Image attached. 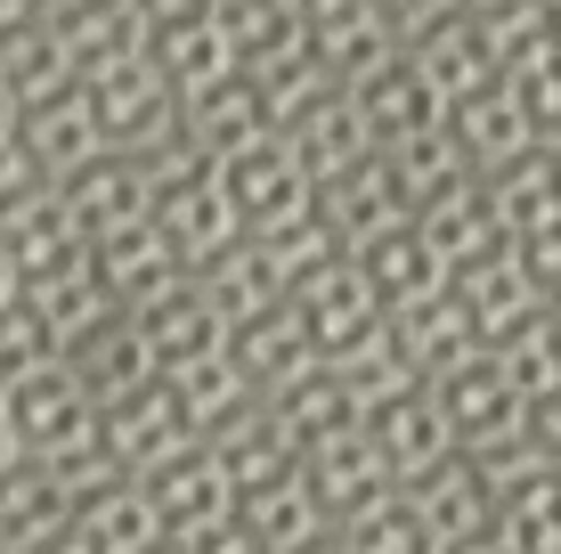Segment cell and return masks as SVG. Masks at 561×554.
Segmentation results:
<instances>
[{
  "label": "cell",
  "mask_w": 561,
  "mask_h": 554,
  "mask_svg": "<svg viewBox=\"0 0 561 554\" xmlns=\"http://www.w3.org/2000/svg\"><path fill=\"white\" fill-rule=\"evenodd\" d=\"M382 49H399V33L382 25L375 0H342V9H325L318 25H309V57H318L334 82H351L358 66H375Z\"/></svg>",
  "instance_id": "8d00e7d4"
},
{
  "label": "cell",
  "mask_w": 561,
  "mask_h": 554,
  "mask_svg": "<svg viewBox=\"0 0 561 554\" xmlns=\"http://www.w3.org/2000/svg\"><path fill=\"white\" fill-rule=\"evenodd\" d=\"M439 123H448V139L463 147V163H472V171H496V163H513V156H529V147H537V123H529V106L513 99V82L463 90V99L439 106Z\"/></svg>",
  "instance_id": "2e32d148"
},
{
  "label": "cell",
  "mask_w": 561,
  "mask_h": 554,
  "mask_svg": "<svg viewBox=\"0 0 561 554\" xmlns=\"http://www.w3.org/2000/svg\"><path fill=\"white\" fill-rule=\"evenodd\" d=\"M463 9H480V0H463Z\"/></svg>",
  "instance_id": "6125c7cd"
},
{
  "label": "cell",
  "mask_w": 561,
  "mask_h": 554,
  "mask_svg": "<svg viewBox=\"0 0 561 554\" xmlns=\"http://www.w3.org/2000/svg\"><path fill=\"white\" fill-rule=\"evenodd\" d=\"M42 359H57V342H49V327H42V310H33V294H9V302H0V384L33 375Z\"/></svg>",
  "instance_id": "f6af8a7d"
},
{
  "label": "cell",
  "mask_w": 561,
  "mask_h": 554,
  "mask_svg": "<svg viewBox=\"0 0 561 554\" xmlns=\"http://www.w3.org/2000/svg\"><path fill=\"white\" fill-rule=\"evenodd\" d=\"M408 221L423 228V245L448 261V278H456V270H472L480 253H496V245H505V228H496L489 196H480V171H463V180H448L439 196H423Z\"/></svg>",
  "instance_id": "44dd1931"
},
{
  "label": "cell",
  "mask_w": 561,
  "mask_h": 554,
  "mask_svg": "<svg viewBox=\"0 0 561 554\" xmlns=\"http://www.w3.org/2000/svg\"><path fill=\"white\" fill-rule=\"evenodd\" d=\"M211 16H220L237 66H277V57H294L309 42V25H301L294 0H211Z\"/></svg>",
  "instance_id": "d590c367"
},
{
  "label": "cell",
  "mask_w": 561,
  "mask_h": 554,
  "mask_svg": "<svg viewBox=\"0 0 561 554\" xmlns=\"http://www.w3.org/2000/svg\"><path fill=\"white\" fill-rule=\"evenodd\" d=\"M375 9H382V25H391L399 42H415L423 25H439V16H448V9H463V0H375Z\"/></svg>",
  "instance_id": "c3c4849f"
},
{
  "label": "cell",
  "mask_w": 561,
  "mask_h": 554,
  "mask_svg": "<svg viewBox=\"0 0 561 554\" xmlns=\"http://www.w3.org/2000/svg\"><path fill=\"white\" fill-rule=\"evenodd\" d=\"M9 554H90V546L73 539V522H66V530H42V539H25V546H9Z\"/></svg>",
  "instance_id": "f5cc1de1"
},
{
  "label": "cell",
  "mask_w": 561,
  "mask_h": 554,
  "mask_svg": "<svg viewBox=\"0 0 561 554\" xmlns=\"http://www.w3.org/2000/svg\"><path fill=\"white\" fill-rule=\"evenodd\" d=\"M16 123V106H9V90H0V131H9Z\"/></svg>",
  "instance_id": "680465c9"
},
{
  "label": "cell",
  "mask_w": 561,
  "mask_h": 554,
  "mask_svg": "<svg viewBox=\"0 0 561 554\" xmlns=\"http://www.w3.org/2000/svg\"><path fill=\"white\" fill-rule=\"evenodd\" d=\"M123 318L139 327V342L154 351V368H187V359L220 351V335H228V318L204 302L196 278H180L171 294H154V302H139V310H123Z\"/></svg>",
  "instance_id": "cb8c5ba5"
},
{
  "label": "cell",
  "mask_w": 561,
  "mask_h": 554,
  "mask_svg": "<svg viewBox=\"0 0 561 554\" xmlns=\"http://www.w3.org/2000/svg\"><path fill=\"white\" fill-rule=\"evenodd\" d=\"M268 416H277V432L294 441V456L301 449H318V441H334V432H351L358 425V399H351V384H342L325 359H309V368L294 375V384H277L261 399Z\"/></svg>",
  "instance_id": "d4e9b609"
},
{
  "label": "cell",
  "mask_w": 561,
  "mask_h": 554,
  "mask_svg": "<svg viewBox=\"0 0 561 554\" xmlns=\"http://www.w3.org/2000/svg\"><path fill=\"white\" fill-rule=\"evenodd\" d=\"M318 221L334 228V245H342V253H358L366 237H382V228H399V221H408V188L391 180L382 147H366L358 163L325 171V180H318Z\"/></svg>",
  "instance_id": "ba28073f"
},
{
  "label": "cell",
  "mask_w": 561,
  "mask_h": 554,
  "mask_svg": "<svg viewBox=\"0 0 561 554\" xmlns=\"http://www.w3.org/2000/svg\"><path fill=\"white\" fill-rule=\"evenodd\" d=\"M180 441H204V432L187 425V408L171 399L163 375H147V384H130V392L99 399V449H106L123 473H147L154 456H171Z\"/></svg>",
  "instance_id": "52a82bcc"
},
{
  "label": "cell",
  "mask_w": 561,
  "mask_h": 554,
  "mask_svg": "<svg viewBox=\"0 0 561 554\" xmlns=\"http://www.w3.org/2000/svg\"><path fill=\"white\" fill-rule=\"evenodd\" d=\"M33 180H42V171H33L25 147H16V131H0V204H9L16 188H33Z\"/></svg>",
  "instance_id": "f907efd6"
},
{
  "label": "cell",
  "mask_w": 561,
  "mask_h": 554,
  "mask_svg": "<svg viewBox=\"0 0 561 554\" xmlns=\"http://www.w3.org/2000/svg\"><path fill=\"white\" fill-rule=\"evenodd\" d=\"M16 456H25V441H16V416H9V399H0V473H9Z\"/></svg>",
  "instance_id": "db71d44e"
},
{
  "label": "cell",
  "mask_w": 561,
  "mask_h": 554,
  "mask_svg": "<svg viewBox=\"0 0 561 554\" xmlns=\"http://www.w3.org/2000/svg\"><path fill=\"white\" fill-rule=\"evenodd\" d=\"M147 171V221L171 237V253L196 270L204 253H220L237 237V213H228V188H220V163L196 156L187 139H171L163 156H139Z\"/></svg>",
  "instance_id": "6da1fadb"
},
{
  "label": "cell",
  "mask_w": 561,
  "mask_h": 554,
  "mask_svg": "<svg viewBox=\"0 0 561 554\" xmlns=\"http://www.w3.org/2000/svg\"><path fill=\"white\" fill-rule=\"evenodd\" d=\"M171 554H253V539L237 530V513H220V522H204V530H180V539H163Z\"/></svg>",
  "instance_id": "7dc6e473"
},
{
  "label": "cell",
  "mask_w": 561,
  "mask_h": 554,
  "mask_svg": "<svg viewBox=\"0 0 561 554\" xmlns=\"http://www.w3.org/2000/svg\"><path fill=\"white\" fill-rule=\"evenodd\" d=\"M147 57H154V74H163L171 90H196V82H211V74L237 66V49H228L211 0H204V9H187V16H171V25H154L147 33Z\"/></svg>",
  "instance_id": "836d02e7"
},
{
  "label": "cell",
  "mask_w": 561,
  "mask_h": 554,
  "mask_svg": "<svg viewBox=\"0 0 561 554\" xmlns=\"http://www.w3.org/2000/svg\"><path fill=\"white\" fill-rule=\"evenodd\" d=\"M163 384H171V399L187 408V425H196V432H220L237 408H253V399H261L237 368H228V351H204V359H187V368H163Z\"/></svg>",
  "instance_id": "f35d334b"
},
{
  "label": "cell",
  "mask_w": 561,
  "mask_h": 554,
  "mask_svg": "<svg viewBox=\"0 0 561 554\" xmlns=\"http://www.w3.org/2000/svg\"><path fill=\"white\" fill-rule=\"evenodd\" d=\"M66 482L42 465V456H16L9 473H0V546H25L42 539V530H66Z\"/></svg>",
  "instance_id": "74e56055"
},
{
  "label": "cell",
  "mask_w": 561,
  "mask_h": 554,
  "mask_svg": "<svg viewBox=\"0 0 561 554\" xmlns=\"http://www.w3.org/2000/svg\"><path fill=\"white\" fill-rule=\"evenodd\" d=\"M277 139L301 156V171H309V180H325V171L358 163L366 147H375V139H366V123H358V106L342 99V82L325 90V99H309V106L294 114V123H277Z\"/></svg>",
  "instance_id": "f546056e"
},
{
  "label": "cell",
  "mask_w": 561,
  "mask_h": 554,
  "mask_svg": "<svg viewBox=\"0 0 561 554\" xmlns=\"http://www.w3.org/2000/svg\"><path fill=\"white\" fill-rule=\"evenodd\" d=\"M529 432H537V449H546L553 465H561V384L529 399Z\"/></svg>",
  "instance_id": "681fc988"
},
{
  "label": "cell",
  "mask_w": 561,
  "mask_h": 554,
  "mask_svg": "<svg viewBox=\"0 0 561 554\" xmlns=\"http://www.w3.org/2000/svg\"><path fill=\"white\" fill-rule=\"evenodd\" d=\"M49 25H57V42H66V57H73V82H90V74H106V66H123V57L147 49L130 0H73V9L49 16Z\"/></svg>",
  "instance_id": "83f0119b"
},
{
  "label": "cell",
  "mask_w": 561,
  "mask_h": 554,
  "mask_svg": "<svg viewBox=\"0 0 561 554\" xmlns=\"http://www.w3.org/2000/svg\"><path fill=\"white\" fill-rule=\"evenodd\" d=\"M25 9H42V16H57V9H73V0H25Z\"/></svg>",
  "instance_id": "6f0895ef"
},
{
  "label": "cell",
  "mask_w": 561,
  "mask_h": 554,
  "mask_svg": "<svg viewBox=\"0 0 561 554\" xmlns=\"http://www.w3.org/2000/svg\"><path fill=\"white\" fill-rule=\"evenodd\" d=\"M66 82H73V57H66V42H57V25L42 9L0 25V90H9V106L49 99V90H66Z\"/></svg>",
  "instance_id": "d6a6232c"
},
{
  "label": "cell",
  "mask_w": 561,
  "mask_h": 554,
  "mask_svg": "<svg viewBox=\"0 0 561 554\" xmlns=\"http://www.w3.org/2000/svg\"><path fill=\"white\" fill-rule=\"evenodd\" d=\"M16 147H25L33 156V171H42V180H66L73 163L82 156H99V114H90V90L82 82H66V90H49V99H25L16 106Z\"/></svg>",
  "instance_id": "e0dca14e"
},
{
  "label": "cell",
  "mask_w": 561,
  "mask_h": 554,
  "mask_svg": "<svg viewBox=\"0 0 561 554\" xmlns=\"http://www.w3.org/2000/svg\"><path fill=\"white\" fill-rule=\"evenodd\" d=\"M220 163V188H228V213H237V228H253V237H268V228L318 213V180L301 171V156L277 139V131H261V139L228 147Z\"/></svg>",
  "instance_id": "7a4b0ae2"
},
{
  "label": "cell",
  "mask_w": 561,
  "mask_h": 554,
  "mask_svg": "<svg viewBox=\"0 0 561 554\" xmlns=\"http://www.w3.org/2000/svg\"><path fill=\"white\" fill-rule=\"evenodd\" d=\"M342 99L358 106V123H366V139H408V131L423 123H439V90L415 74V57L408 49H382L375 66H358L351 82H342Z\"/></svg>",
  "instance_id": "5bb4252c"
},
{
  "label": "cell",
  "mask_w": 561,
  "mask_h": 554,
  "mask_svg": "<svg viewBox=\"0 0 561 554\" xmlns=\"http://www.w3.org/2000/svg\"><path fill=\"white\" fill-rule=\"evenodd\" d=\"M9 294H25V285H16V270H9V253H0V302Z\"/></svg>",
  "instance_id": "9f6ffc18"
},
{
  "label": "cell",
  "mask_w": 561,
  "mask_h": 554,
  "mask_svg": "<svg viewBox=\"0 0 561 554\" xmlns=\"http://www.w3.org/2000/svg\"><path fill=\"white\" fill-rule=\"evenodd\" d=\"M358 278L375 285V302L391 310V302H415V294H432V285H448V261L423 245V228L415 221H399V228H382V237H366L358 245Z\"/></svg>",
  "instance_id": "f1b7e54d"
},
{
  "label": "cell",
  "mask_w": 561,
  "mask_h": 554,
  "mask_svg": "<svg viewBox=\"0 0 561 554\" xmlns=\"http://www.w3.org/2000/svg\"><path fill=\"white\" fill-rule=\"evenodd\" d=\"M553 318H561V294H553Z\"/></svg>",
  "instance_id": "94428289"
},
{
  "label": "cell",
  "mask_w": 561,
  "mask_h": 554,
  "mask_svg": "<svg viewBox=\"0 0 561 554\" xmlns=\"http://www.w3.org/2000/svg\"><path fill=\"white\" fill-rule=\"evenodd\" d=\"M90 270H99V285L114 294V310H139V302L171 294V285L187 278V261L171 253V237L139 213V221L99 228V237H90Z\"/></svg>",
  "instance_id": "4fadbf2b"
},
{
  "label": "cell",
  "mask_w": 561,
  "mask_h": 554,
  "mask_svg": "<svg viewBox=\"0 0 561 554\" xmlns=\"http://www.w3.org/2000/svg\"><path fill=\"white\" fill-rule=\"evenodd\" d=\"M285 310L301 318V335H309L318 359H342L351 342H366L382 327V302H375V285L358 278L351 253H325L318 270H301L294 285H285Z\"/></svg>",
  "instance_id": "8992f818"
},
{
  "label": "cell",
  "mask_w": 561,
  "mask_h": 554,
  "mask_svg": "<svg viewBox=\"0 0 561 554\" xmlns=\"http://www.w3.org/2000/svg\"><path fill=\"white\" fill-rule=\"evenodd\" d=\"M399 498H408V513L423 522V539H432V546H448V539H463V530L496 522V498H489V482L472 473V456H463V449H448L439 465L408 473Z\"/></svg>",
  "instance_id": "ac0fdd59"
},
{
  "label": "cell",
  "mask_w": 561,
  "mask_h": 554,
  "mask_svg": "<svg viewBox=\"0 0 561 554\" xmlns=\"http://www.w3.org/2000/svg\"><path fill=\"white\" fill-rule=\"evenodd\" d=\"M382 342L408 359L415 384H432V375H448L463 351H480V335H472V318H463L456 285H432V294H415V302H391V310H382Z\"/></svg>",
  "instance_id": "7c38bea8"
},
{
  "label": "cell",
  "mask_w": 561,
  "mask_h": 554,
  "mask_svg": "<svg viewBox=\"0 0 561 554\" xmlns=\"http://www.w3.org/2000/svg\"><path fill=\"white\" fill-rule=\"evenodd\" d=\"M90 114H99V139L123 147V156H163L180 139V90L154 74V57H123V66L90 74Z\"/></svg>",
  "instance_id": "3957f363"
},
{
  "label": "cell",
  "mask_w": 561,
  "mask_h": 554,
  "mask_svg": "<svg viewBox=\"0 0 561 554\" xmlns=\"http://www.w3.org/2000/svg\"><path fill=\"white\" fill-rule=\"evenodd\" d=\"M139 489H147L154 522H163V539L204 530V522H220V513L237 506V489H228V473H220V456H211V441H180L171 456H154V465L139 473Z\"/></svg>",
  "instance_id": "9c48e42d"
},
{
  "label": "cell",
  "mask_w": 561,
  "mask_h": 554,
  "mask_svg": "<svg viewBox=\"0 0 561 554\" xmlns=\"http://www.w3.org/2000/svg\"><path fill=\"white\" fill-rule=\"evenodd\" d=\"M66 522H73V539H82L90 554H154V546H163V522H154L139 473H106V482H90Z\"/></svg>",
  "instance_id": "ffe728a7"
},
{
  "label": "cell",
  "mask_w": 561,
  "mask_h": 554,
  "mask_svg": "<svg viewBox=\"0 0 561 554\" xmlns=\"http://www.w3.org/2000/svg\"><path fill=\"white\" fill-rule=\"evenodd\" d=\"M432 399H439V416H448L456 449H480V441H496V432H513L520 416H529V399L513 392V375L496 368V351H463L448 375H432Z\"/></svg>",
  "instance_id": "30bf717a"
},
{
  "label": "cell",
  "mask_w": 561,
  "mask_h": 554,
  "mask_svg": "<svg viewBox=\"0 0 561 554\" xmlns=\"http://www.w3.org/2000/svg\"><path fill=\"white\" fill-rule=\"evenodd\" d=\"M496 530L520 546V554H561V465L529 473L496 498Z\"/></svg>",
  "instance_id": "7bdbcfd3"
},
{
  "label": "cell",
  "mask_w": 561,
  "mask_h": 554,
  "mask_svg": "<svg viewBox=\"0 0 561 554\" xmlns=\"http://www.w3.org/2000/svg\"><path fill=\"white\" fill-rule=\"evenodd\" d=\"M382 163H391V180L408 188V213L423 196H439L448 180H463V147L448 139V123H423V131H408V139H382Z\"/></svg>",
  "instance_id": "60d3db41"
},
{
  "label": "cell",
  "mask_w": 561,
  "mask_h": 554,
  "mask_svg": "<svg viewBox=\"0 0 561 554\" xmlns=\"http://www.w3.org/2000/svg\"><path fill=\"white\" fill-rule=\"evenodd\" d=\"M220 351H228V368H237L261 399L277 384H294L309 359H318V351H309V335H301V318L285 310V302H268V310H253V318H228Z\"/></svg>",
  "instance_id": "7402d4cb"
},
{
  "label": "cell",
  "mask_w": 561,
  "mask_h": 554,
  "mask_svg": "<svg viewBox=\"0 0 561 554\" xmlns=\"http://www.w3.org/2000/svg\"><path fill=\"white\" fill-rule=\"evenodd\" d=\"M513 261L537 278V294L553 302V294H561V213L537 221V228H520V237H513Z\"/></svg>",
  "instance_id": "bcb514c9"
},
{
  "label": "cell",
  "mask_w": 561,
  "mask_h": 554,
  "mask_svg": "<svg viewBox=\"0 0 561 554\" xmlns=\"http://www.w3.org/2000/svg\"><path fill=\"white\" fill-rule=\"evenodd\" d=\"M456 302H463V318H472V335H480V351L489 342H505L529 310H546V294H537V278L513 261V245H496V253H480L472 270H456Z\"/></svg>",
  "instance_id": "603a6c76"
},
{
  "label": "cell",
  "mask_w": 561,
  "mask_h": 554,
  "mask_svg": "<svg viewBox=\"0 0 561 554\" xmlns=\"http://www.w3.org/2000/svg\"><path fill=\"white\" fill-rule=\"evenodd\" d=\"M294 9H301V25H318V16H325V9H342V0H294Z\"/></svg>",
  "instance_id": "11a10c76"
},
{
  "label": "cell",
  "mask_w": 561,
  "mask_h": 554,
  "mask_svg": "<svg viewBox=\"0 0 561 554\" xmlns=\"http://www.w3.org/2000/svg\"><path fill=\"white\" fill-rule=\"evenodd\" d=\"M261 131H268V99H261V82L244 66L180 90V139L196 147V156H228V147L261 139Z\"/></svg>",
  "instance_id": "9a60e30c"
},
{
  "label": "cell",
  "mask_w": 561,
  "mask_h": 554,
  "mask_svg": "<svg viewBox=\"0 0 561 554\" xmlns=\"http://www.w3.org/2000/svg\"><path fill=\"white\" fill-rule=\"evenodd\" d=\"M432 554H520L496 522H480V530H463V539H448V546H432Z\"/></svg>",
  "instance_id": "816d5d0a"
},
{
  "label": "cell",
  "mask_w": 561,
  "mask_h": 554,
  "mask_svg": "<svg viewBox=\"0 0 561 554\" xmlns=\"http://www.w3.org/2000/svg\"><path fill=\"white\" fill-rule=\"evenodd\" d=\"M0 253H9L16 285H42V278L90 261V228L57 196V180H33V188H16V196L0 204Z\"/></svg>",
  "instance_id": "5b68a950"
},
{
  "label": "cell",
  "mask_w": 561,
  "mask_h": 554,
  "mask_svg": "<svg viewBox=\"0 0 561 554\" xmlns=\"http://www.w3.org/2000/svg\"><path fill=\"white\" fill-rule=\"evenodd\" d=\"M57 196H66L73 221L99 237V228H123V221L147 213V171H139V156H123V147H99V156H82L66 180H57Z\"/></svg>",
  "instance_id": "484cf974"
},
{
  "label": "cell",
  "mask_w": 561,
  "mask_h": 554,
  "mask_svg": "<svg viewBox=\"0 0 561 554\" xmlns=\"http://www.w3.org/2000/svg\"><path fill=\"white\" fill-rule=\"evenodd\" d=\"M66 368L90 384V399H114V392H130V384H147V375H163L154 368V351L139 342V327H130L123 310L99 318L82 342H66Z\"/></svg>",
  "instance_id": "e575fe53"
},
{
  "label": "cell",
  "mask_w": 561,
  "mask_h": 554,
  "mask_svg": "<svg viewBox=\"0 0 561 554\" xmlns=\"http://www.w3.org/2000/svg\"><path fill=\"white\" fill-rule=\"evenodd\" d=\"M301 482L318 489V506H325V522H342V513H358L366 498H382L391 489V473H382V456L366 449V432H334V441H318V449H301Z\"/></svg>",
  "instance_id": "4316f807"
},
{
  "label": "cell",
  "mask_w": 561,
  "mask_h": 554,
  "mask_svg": "<svg viewBox=\"0 0 561 554\" xmlns=\"http://www.w3.org/2000/svg\"><path fill=\"white\" fill-rule=\"evenodd\" d=\"M480 196H489V213H496V228H505V245H513L520 228H537V221L561 213V163L546 156V139H537L529 156L480 171Z\"/></svg>",
  "instance_id": "4dcf8cb0"
},
{
  "label": "cell",
  "mask_w": 561,
  "mask_h": 554,
  "mask_svg": "<svg viewBox=\"0 0 561 554\" xmlns=\"http://www.w3.org/2000/svg\"><path fill=\"white\" fill-rule=\"evenodd\" d=\"M489 351H496V368L513 375L520 399L553 392V384H561V318H553V302H546V310H529L505 342H489Z\"/></svg>",
  "instance_id": "ee69618b"
},
{
  "label": "cell",
  "mask_w": 561,
  "mask_h": 554,
  "mask_svg": "<svg viewBox=\"0 0 561 554\" xmlns=\"http://www.w3.org/2000/svg\"><path fill=\"white\" fill-rule=\"evenodd\" d=\"M546 16H553V25H561V0H546Z\"/></svg>",
  "instance_id": "91938a15"
},
{
  "label": "cell",
  "mask_w": 561,
  "mask_h": 554,
  "mask_svg": "<svg viewBox=\"0 0 561 554\" xmlns=\"http://www.w3.org/2000/svg\"><path fill=\"white\" fill-rule=\"evenodd\" d=\"M33 294V310H42V327H49V342L66 351V342H82L99 318H114V294L99 285V270H57V278H42V285H25Z\"/></svg>",
  "instance_id": "ab89813d"
},
{
  "label": "cell",
  "mask_w": 561,
  "mask_h": 554,
  "mask_svg": "<svg viewBox=\"0 0 561 554\" xmlns=\"http://www.w3.org/2000/svg\"><path fill=\"white\" fill-rule=\"evenodd\" d=\"M334 554H432V539H423V522L408 513V498L391 482L382 498H366L358 513L334 522Z\"/></svg>",
  "instance_id": "b9f144b4"
},
{
  "label": "cell",
  "mask_w": 561,
  "mask_h": 554,
  "mask_svg": "<svg viewBox=\"0 0 561 554\" xmlns=\"http://www.w3.org/2000/svg\"><path fill=\"white\" fill-rule=\"evenodd\" d=\"M154 554H171V546H154Z\"/></svg>",
  "instance_id": "be15d7a7"
},
{
  "label": "cell",
  "mask_w": 561,
  "mask_h": 554,
  "mask_svg": "<svg viewBox=\"0 0 561 554\" xmlns=\"http://www.w3.org/2000/svg\"><path fill=\"white\" fill-rule=\"evenodd\" d=\"M415 57V74L439 90V106L448 99H463V90H480V82H496V66H489V49H480V33H472V16L463 9H448L439 25H423L415 42H399Z\"/></svg>",
  "instance_id": "1f68e13d"
},
{
  "label": "cell",
  "mask_w": 561,
  "mask_h": 554,
  "mask_svg": "<svg viewBox=\"0 0 561 554\" xmlns=\"http://www.w3.org/2000/svg\"><path fill=\"white\" fill-rule=\"evenodd\" d=\"M0 399H9V416H16L25 456H73V449L99 441V399L66 368V351L42 359L33 375H16V384H0Z\"/></svg>",
  "instance_id": "277c9868"
},
{
  "label": "cell",
  "mask_w": 561,
  "mask_h": 554,
  "mask_svg": "<svg viewBox=\"0 0 561 554\" xmlns=\"http://www.w3.org/2000/svg\"><path fill=\"white\" fill-rule=\"evenodd\" d=\"M237 530L253 539V554H309L325 539V506H318V489L301 482V465L294 473H277V482H261V489H237Z\"/></svg>",
  "instance_id": "d6986e66"
},
{
  "label": "cell",
  "mask_w": 561,
  "mask_h": 554,
  "mask_svg": "<svg viewBox=\"0 0 561 554\" xmlns=\"http://www.w3.org/2000/svg\"><path fill=\"white\" fill-rule=\"evenodd\" d=\"M358 432H366V449L382 456V473H391V482H408V473L439 465V456L456 449V432H448V416H439L432 384H408V392L375 399V408H358Z\"/></svg>",
  "instance_id": "8fae6325"
}]
</instances>
